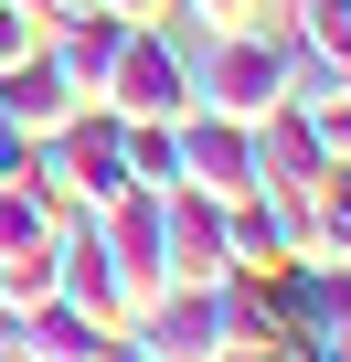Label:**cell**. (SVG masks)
<instances>
[{
  "label": "cell",
  "instance_id": "6da1fadb",
  "mask_svg": "<svg viewBox=\"0 0 351 362\" xmlns=\"http://www.w3.org/2000/svg\"><path fill=\"white\" fill-rule=\"evenodd\" d=\"M192 107L245 117V128H256V117H277V107H287V43H277V33H245V22H234V33H213V54L192 64Z\"/></svg>",
  "mask_w": 351,
  "mask_h": 362
},
{
  "label": "cell",
  "instance_id": "7a4b0ae2",
  "mask_svg": "<svg viewBox=\"0 0 351 362\" xmlns=\"http://www.w3.org/2000/svg\"><path fill=\"white\" fill-rule=\"evenodd\" d=\"M96 107H107V117H182V107H192V54L170 43L160 22H128V43H117Z\"/></svg>",
  "mask_w": 351,
  "mask_h": 362
},
{
  "label": "cell",
  "instance_id": "3957f363",
  "mask_svg": "<svg viewBox=\"0 0 351 362\" xmlns=\"http://www.w3.org/2000/svg\"><path fill=\"white\" fill-rule=\"evenodd\" d=\"M170 128H182V192H203V203H245V192H266V160H256V128H245V117L182 107Z\"/></svg>",
  "mask_w": 351,
  "mask_h": 362
},
{
  "label": "cell",
  "instance_id": "277c9868",
  "mask_svg": "<svg viewBox=\"0 0 351 362\" xmlns=\"http://www.w3.org/2000/svg\"><path fill=\"white\" fill-rule=\"evenodd\" d=\"M203 277H224V203L170 181L160 192V288H203Z\"/></svg>",
  "mask_w": 351,
  "mask_h": 362
},
{
  "label": "cell",
  "instance_id": "5b68a950",
  "mask_svg": "<svg viewBox=\"0 0 351 362\" xmlns=\"http://www.w3.org/2000/svg\"><path fill=\"white\" fill-rule=\"evenodd\" d=\"M0 351H22V362H117V330H96L85 309L43 298V309H11V320H0Z\"/></svg>",
  "mask_w": 351,
  "mask_h": 362
},
{
  "label": "cell",
  "instance_id": "8992f818",
  "mask_svg": "<svg viewBox=\"0 0 351 362\" xmlns=\"http://www.w3.org/2000/svg\"><path fill=\"white\" fill-rule=\"evenodd\" d=\"M256 160H266V192H298V181H340V139L330 128H309L298 107H277V117H256Z\"/></svg>",
  "mask_w": 351,
  "mask_h": 362
},
{
  "label": "cell",
  "instance_id": "52a82bcc",
  "mask_svg": "<svg viewBox=\"0 0 351 362\" xmlns=\"http://www.w3.org/2000/svg\"><path fill=\"white\" fill-rule=\"evenodd\" d=\"M117 43H128V22H117V11H75V22H54V33H43L54 75H64V86H75L85 107L107 96V64H117Z\"/></svg>",
  "mask_w": 351,
  "mask_h": 362
},
{
  "label": "cell",
  "instance_id": "ba28073f",
  "mask_svg": "<svg viewBox=\"0 0 351 362\" xmlns=\"http://www.w3.org/2000/svg\"><path fill=\"white\" fill-rule=\"evenodd\" d=\"M75 107H85V96L54 75V54H22V64H0V117H11L22 139H54Z\"/></svg>",
  "mask_w": 351,
  "mask_h": 362
},
{
  "label": "cell",
  "instance_id": "9c48e42d",
  "mask_svg": "<svg viewBox=\"0 0 351 362\" xmlns=\"http://www.w3.org/2000/svg\"><path fill=\"white\" fill-rule=\"evenodd\" d=\"M224 267H245V277H277L287 267V235H277V203L266 192L224 203Z\"/></svg>",
  "mask_w": 351,
  "mask_h": 362
},
{
  "label": "cell",
  "instance_id": "30bf717a",
  "mask_svg": "<svg viewBox=\"0 0 351 362\" xmlns=\"http://www.w3.org/2000/svg\"><path fill=\"white\" fill-rule=\"evenodd\" d=\"M64 203H43L32 181H0V256H22V245H54Z\"/></svg>",
  "mask_w": 351,
  "mask_h": 362
},
{
  "label": "cell",
  "instance_id": "8fae6325",
  "mask_svg": "<svg viewBox=\"0 0 351 362\" xmlns=\"http://www.w3.org/2000/svg\"><path fill=\"white\" fill-rule=\"evenodd\" d=\"M298 54H340L351 64V0H298Z\"/></svg>",
  "mask_w": 351,
  "mask_h": 362
},
{
  "label": "cell",
  "instance_id": "7c38bea8",
  "mask_svg": "<svg viewBox=\"0 0 351 362\" xmlns=\"http://www.w3.org/2000/svg\"><path fill=\"white\" fill-rule=\"evenodd\" d=\"M43 11H32V0H0V64H22V54H43Z\"/></svg>",
  "mask_w": 351,
  "mask_h": 362
},
{
  "label": "cell",
  "instance_id": "4fadbf2b",
  "mask_svg": "<svg viewBox=\"0 0 351 362\" xmlns=\"http://www.w3.org/2000/svg\"><path fill=\"white\" fill-rule=\"evenodd\" d=\"M170 11H192V22H213V33H234V22L256 11V0H170Z\"/></svg>",
  "mask_w": 351,
  "mask_h": 362
},
{
  "label": "cell",
  "instance_id": "5bb4252c",
  "mask_svg": "<svg viewBox=\"0 0 351 362\" xmlns=\"http://www.w3.org/2000/svg\"><path fill=\"white\" fill-rule=\"evenodd\" d=\"M22 170H32V139H22L11 117H0V181H22Z\"/></svg>",
  "mask_w": 351,
  "mask_h": 362
},
{
  "label": "cell",
  "instance_id": "9a60e30c",
  "mask_svg": "<svg viewBox=\"0 0 351 362\" xmlns=\"http://www.w3.org/2000/svg\"><path fill=\"white\" fill-rule=\"evenodd\" d=\"M43 22H75V11H107V0H32Z\"/></svg>",
  "mask_w": 351,
  "mask_h": 362
},
{
  "label": "cell",
  "instance_id": "2e32d148",
  "mask_svg": "<svg viewBox=\"0 0 351 362\" xmlns=\"http://www.w3.org/2000/svg\"><path fill=\"white\" fill-rule=\"evenodd\" d=\"M107 11H117V22H160V11H170V0H107Z\"/></svg>",
  "mask_w": 351,
  "mask_h": 362
},
{
  "label": "cell",
  "instance_id": "e0dca14e",
  "mask_svg": "<svg viewBox=\"0 0 351 362\" xmlns=\"http://www.w3.org/2000/svg\"><path fill=\"white\" fill-rule=\"evenodd\" d=\"M0 362H22V351H0Z\"/></svg>",
  "mask_w": 351,
  "mask_h": 362
}]
</instances>
